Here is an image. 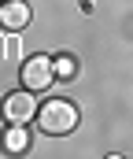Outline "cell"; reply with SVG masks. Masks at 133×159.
Returning <instances> with one entry per match:
<instances>
[{"instance_id": "cell-1", "label": "cell", "mask_w": 133, "mask_h": 159, "mask_svg": "<svg viewBox=\"0 0 133 159\" xmlns=\"http://www.w3.org/2000/svg\"><path fill=\"white\" fill-rule=\"evenodd\" d=\"M78 122H82V111L70 100H44L37 107V126L48 137H70L78 129Z\"/></svg>"}, {"instance_id": "cell-2", "label": "cell", "mask_w": 133, "mask_h": 159, "mask_svg": "<svg viewBox=\"0 0 133 159\" xmlns=\"http://www.w3.org/2000/svg\"><path fill=\"white\" fill-rule=\"evenodd\" d=\"M52 81H59L55 78V59H52V56H30V59L22 63V89L41 93Z\"/></svg>"}, {"instance_id": "cell-3", "label": "cell", "mask_w": 133, "mask_h": 159, "mask_svg": "<svg viewBox=\"0 0 133 159\" xmlns=\"http://www.w3.org/2000/svg\"><path fill=\"white\" fill-rule=\"evenodd\" d=\"M37 100H33V93L30 89H19V93H11V96H4V104H0V115L7 122H30L37 119Z\"/></svg>"}, {"instance_id": "cell-4", "label": "cell", "mask_w": 133, "mask_h": 159, "mask_svg": "<svg viewBox=\"0 0 133 159\" xmlns=\"http://www.w3.org/2000/svg\"><path fill=\"white\" fill-rule=\"evenodd\" d=\"M0 26L4 30H26L30 26V4H22V0H0Z\"/></svg>"}, {"instance_id": "cell-5", "label": "cell", "mask_w": 133, "mask_h": 159, "mask_svg": "<svg viewBox=\"0 0 133 159\" xmlns=\"http://www.w3.org/2000/svg\"><path fill=\"white\" fill-rule=\"evenodd\" d=\"M0 144H4V152H7V156H22V152L30 148V129H26V122H7V129H4V137H0Z\"/></svg>"}, {"instance_id": "cell-6", "label": "cell", "mask_w": 133, "mask_h": 159, "mask_svg": "<svg viewBox=\"0 0 133 159\" xmlns=\"http://www.w3.org/2000/svg\"><path fill=\"white\" fill-rule=\"evenodd\" d=\"M55 78L59 81L74 78V59H70V56H55Z\"/></svg>"}]
</instances>
